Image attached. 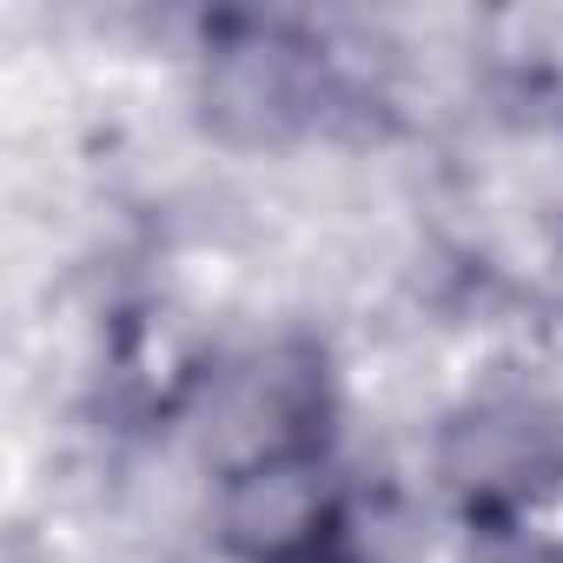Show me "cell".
<instances>
[{"mask_svg": "<svg viewBox=\"0 0 563 563\" xmlns=\"http://www.w3.org/2000/svg\"><path fill=\"white\" fill-rule=\"evenodd\" d=\"M212 543L232 563H352V484L325 431L225 457L212 477Z\"/></svg>", "mask_w": 563, "mask_h": 563, "instance_id": "6da1fadb", "label": "cell"}, {"mask_svg": "<svg viewBox=\"0 0 563 563\" xmlns=\"http://www.w3.org/2000/svg\"><path fill=\"white\" fill-rule=\"evenodd\" d=\"M563 471V424L537 398H477L444 424V484L477 510H510Z\"/></svg>", "mask_w": 563, "mask_h": 563, "instance_id": "7a4b0ae2", "label": "cell"}, {"mask_svg": "<svg viewBox=\"0 0 563 563\" xmlns=\"http://www.w3.org/2000/svg\"><path fill=\"white\" fill-rule=\"evenodd\" d=\"M306 54H312V47H299V41H286V34H252V41L225 47L219 80H212V107H225V113H258L265 126L292 120L299 100H306Z\"/></svg>", "mask_w": 563, "mask_h": 563, "instance_id": "3957f363", "label": "cell"}]
</instances>
